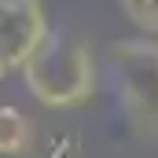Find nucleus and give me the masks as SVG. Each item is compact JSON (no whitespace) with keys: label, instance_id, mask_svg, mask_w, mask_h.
<instances>
[{"label":"nucleus","instance_id":"1","mask_svg":"<svg viewBox=\"0 0 158 158\" xmlns=\"http://www.w3.org/2000/svg\"><path fill=\"white\" fill-rule=\"evenodd\" d=\"M22 81L40 107H52V110L81 107L96 96L92 48L70 33H52L44 48L30 59V66L22 70Z\"/></svg>","mask_w":158,"mask_h":158},{"label":"nucleus","instance_id":"2","mask_svg":"<svg viewBox=\"0 0 158 158\" xmlns=\"http://www.w3.org/2000/svg\"><path fill=\"white\" fill-rule=\"evenodd\" d=\"M107 66H110L114 96L129 125L143 140H158V40L151 37L114 40L107 48Z\"/></svg>","mask_w":158,"mask_h":158},{"label":"nucleus","instance_id":"3","mask_svg":"<svg viewBox=\"0 0 158 158\" xmlns=\"http://www.w3.org/2000/svg\"><path fill=\"white\" fill-rule=\"evenodd\" d=\"M52 37L40 0H0V81L22 74Z\"/></svg>","mask_w":158,"mask_h":158},{"label":"nucleus","instance_id":"4","mask_svg":"<svg viewBox=\"0 0 158 158\" xmlns=\"http://www.w3.org/2000/svg\"><path fill=\"white\" fill-rule=\"evenodd\" d=\"M33 151V121L19 107H0V155L15 158Z\"/></svg>","mask_w":158,"mask_h":158},{"label":"nucleus","instance_id":"5","mask_svg":"<svg viewBox=\"0 0 158 158\" xmlns=\"http://www.w3.org/2000/svg\"><path fill=\"white\" fill-rule=\"evenodd\" d=\"M125 19L143 33V37L158 40V0H118Z\"/></svg>","mask_w":158,"mask_h":158}]
</instances>
